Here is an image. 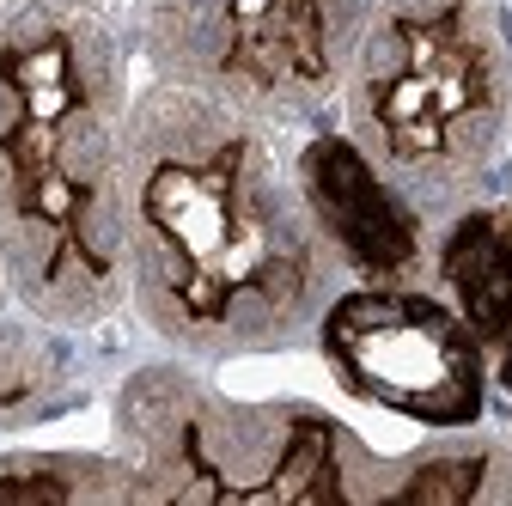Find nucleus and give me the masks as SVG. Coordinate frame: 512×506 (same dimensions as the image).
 <instances>
[{
	"label": "nucleus",
	"instance_id": "nucleus-14",
	"mask_svg": "<svg viewBox=\"0 0 512 506\" xmlns=\"http://www.w3.org/2000/svg\"><path fill=\"white\" fill-rule=\"evenodd\" d=\"M0 13H7V0H0Z\"/></svg>",
	"mask_w": 512,
	"mask_h": 506
},
{
	"label": "nucleus",
	"instance_id": "nucleus-5",
	"mask_svg": "<svg viewBox=\"0 0 512 506\" xmlns=\"http://www.w3.org/2000/svg\"><path fill=\"white\" fill-rule=\"evenodd\" d=\"M372 0H128L122 31L141 74L208 86L269 122L305 129L330 92Z\"/></svg>",
	"mask_w": 512,
	"mask_h": 506
},
{
	"label": "nucleus",
	"instance_id": "nucleus-3",
	"mask_svg": "<svg viewBox=\"0 0 512 506\" xmlns=\"http://www.w3.org/2000/svg\"><path fill=\"white\" fill-rule=\"evenodd\" d=\"M330 122L427 232L512 189V0H372Z\"/></svg>",
	"mask_w": 512,
	"mask_h": 506
},
{
	"label": "nucleus",
	"instance_id": "nucleus-1",
	"mask_svg": "<svg viewBox=\"0 0 512 506\" xmlns=\"http://www.w3.org/2000/svg\"><path fill=\"white\" fill-rule=\"evenodd\" d=\"M128 324L159 354H299L348 269L299 183V129L208 86L141 74L122 165Z\"/></svg>",
	"mask_w": 512,
	"mask_h": 506
},
{
	"label": "nucleus",
	"instance_id": "nucleus-8",
	"mask_svg": "<svg viewBox=\"0 0 512 506\" xmlns=\"http://www.w3.org/2000/svg\"><path fill=\"white\" fill-rule=\"evenodd\" d=\"M110 336L116 330H68L43 318L19 293L13 263L0 250V439L37 433L49 421H68L92 397L110 391Z\"/></svg>",
	"mask_w": 512,
	"mask_h": 506
},
{
	"label": "nucleus",
	"instance_id": "nucleus-4",
	"mask_svg": "<svg viewBox=\"0 0 512 506\" xmlns=\"http://www.w3.org/2000/svg\"><path fill=\"white\" fill-rule=\"evenodd\" d=\"M104 403L141 506H378L391 452L311 397H244L214 366L147 354Z\"/></svg>",
	"mask_w": 512,
	"mask_h": 506
},
{
	"label": "nucleus",
	"instance_id": "nucleus-2",
	"mask_svg": "<svg viewBox=\"0 0 512 506\" xmlns=\"http://www.w3.org/2000/svg\"><path fill=\"white\" fill-rule=\"evenodd\" d=\"M141 86L122 13L7 0L0 13V250L68 330L128 324L122 165Z\"/></svg>",
	"mask_w": 512,
	"mask_h": 506
},
{
	"label": "nucleus",
	"instance_id": "nucleus-10",
	"mask_svg": "<svg viewBox=\"0 0 512 506\" xmlns=\"http://www.w3.org/2000/svg\"><path fill=\"white\" fill-rule=\"evenodd\" d=\"M427 281L494 342L512 324V189L452 214L427 244Z\"/></svg>",
	"mask_w": 512,
	"mask_h": 506
},
{
	"label": "nucleus",
	"instance_id": "nucleus-13",
	"mask_svg": "<svg viewBox=\"0 0 512 506\" xmlns=\"http://www.w3.org/2000/svg\"><path fill=\"white\" fill-rule=\"evenodd\" d=\"M43 7H92V13H122L128 0H43Z\"/></svg>",
	"mask_w": 512,
	"mask_h": 506
},
{
	"label": "nucleus",
	"instance_id": "nucleus-6",
	"mask_svg": "<svg viewBox=\"0 0 512 506\" xmlns=\"http://www.w3.org/2000/svg\"><path fill=\"white\" fill-rule=\"evenodd\" d=\"M311 354L348 403L421 433L488 421V342L433 281H348Z\"/></svg>",
	"mask_w": 512,
	"mask_h": 506
},
{
	"label": "nucleus",
	"instance_id": "nucleus-11",
	"mask_svg": "<svg viewBox=\"0 0 512 506\" xmlns=\"http://www.w3.org/2000/svg\"><path fill=\"white\" fill-rule=\"evenodd\" d=\"M0 500L141 506V482L110 446H0Z\"/></svg>",
	"mask_w": 512,
	"mask_h": 506
},
{
	"label": "nucleus",
	"instance_id": "nucleus-7",
	"mask_svg": "<svg viewBox=\"0 0 512 506\" xmlns=\"http://www.w3.org/2000/svg\"><path fill=\"white\" fill-rule=\"evenodd\" d=\"M299 183H305L317 220H324L348 281H427L433 232L354 153V141L330 116H317L299 129Z\"/></svg>",
	"mask_w": 512,
	"mask_h": 506
},
{
	"label": "nucleus",
	"instance_id": "nucleus-9",
	"mask_svg": "<svg viewBox=\"0 0 512 506\" xmlns=\"http://www.w3.org/2000/svg\"><path fill=\"white\" fill-rule=\"evenodd\" d=\"M378 506H512V427H433L384 458Z\"/></svg>",
	"mask_w": 512,
	"mask_h": 506
},
{
	"label": "nucleus",
	"instance_id": "nucleus-12",
	"mask_svg": "<svg viewBox=\"0 0 512 506\" xmlns=\"http://www.w3.org/2000/svg\"><path fill=\"white\" fill-rule=\"evenodd\" d=\"M488 415L512 427V324L488 342Z\"/></svg>",
	"mask_w": 512,
	"mask_h": 506
}]
</instances>
